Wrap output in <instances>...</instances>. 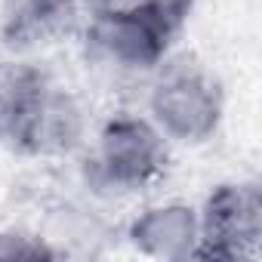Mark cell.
<instances>
[{
  "label": "cell",
  "instance_id": "6da1fadb",
  "mask_svg": "<svg viewBox=\"0 0 262 262\" xmlns=\"http://www.w3.org/2000/svg\"><path fill=\"white\" fill-rule=\"evenodd\" d=\"M191 0H136L83 22V59L108 83H145L185 31Z\"/></svg>",
  "mask_w": 262,
  "mask_h": 262
},
{
  "label": "cell",
  "instance_id": "7a4b0ae2",
  "mask_svg": "<svg viewBox=\"0 0 262 262\" xmlns=\"http://www.w3.org/2000/svg\"><path fill=\"white\" fill-rule=\"evenodd\" d=\"M0 142L50 161L83 151L93 129L83 99L37 68H19L0 80Z\"/></svg>",
  "mask_w": 262,
  "mask_h": 262
},
{
  "label": "cell",
  "instance_id": "3957f363",
  "mask_svg": "<svg viewBox=\"0 0 262 262\" xmlns=\"http://www.w3.org/2000/svg\"><path fill=\"white\" fill-rule=\"evenodd\" d=\"M170 148L148 114H114L83 148L80 182L96 204H120L148 191L167 173Z\"/></svg>",
  "mask_w": 262,
  "mask_h": 262
},
{
  "label": "cell",
  "instance_id": "277c9868",
  "mask_svg": "<svg viewBox=\"0 0 262 262\" xmlns=\"http://www.w3.org/2000/svg\"><path fill=\"white\" fill-rule=\"evenodd\" d=\"M145 114L173 148L207 145L225 120L222 80L191 53H170L145 80Z\"/></svg>",
  "mask_w": 262,
  "mask_h": 262
},
{
  "label": "cell",
  "instance_id": "5b68a950",
  "mask_svg": "<svg viewBox=\"0 0 262 262\" xmlns=\"http://www.w3.org/2000/svg\"><path fill=\"white\" fill-rule=\"evenodd\" d=\"M201 216V259H247L256 256L262 237V194L253 179L219 182Z\"/></svg>",
  "mask_w": 262,
  "mask_h": 262
},
{
  "label": "cell",
  "instance_id": "8992f818",
  "mask_svg": "<svg viewBox=\"0 0 262 262\" xmlns=\"http://www.w3.org/2000/svg\"><path fill=\"white\" fill-rule=\"evenodd\" d=\"M126 237L136 253L164 262H182L201 256V216L185 201L148 204L126 225Z\"/></svg>",
  "mask_w": 262,
  "mask_h": 262
},
{
  "label": "cell",
  "instance_id": "52a82bcc",
  "mask_svg": "<svg viewBox=\"0 0 262 262\" xmlns=\"http://www.w3.org/2000/svg\"><path fill=\"white\" fill-rule=\"evenodd\" d=\"M80 19L86 22L83 0H19L10 16V37L13 43L43 47L71 34Z\"/></svg>",
  "mask_w": 262,
  "mask_h": 262
},
{
  "label": "cell",
  "instance_id": "ba28073f",
  "mask_svg": "<svg viewBox=\"0 0 262 262\" xmlns=\"http://www.w3.org/2000/svg\"><path fill=\"white\" fill-rule=\"evenodd\" d=\"M43 244L50 247L53 256L59 253H93V247L108 237V225L93 207L80 204H62L53 210L43 228H37Z\"/></svg>",
  "mask_w": 262,
  "mask_h": 262
},
{
  "label": "cell",
  "instance_id": "9c48e42d",
  "mask_svg": "<svg viewBox=\"0 0 262 262\" xmlns=\"http://www.w3.org/2000/svg\"><path fill=\"white\" fill-rule=\"evenodd\" d=\"M0 256L13 259V256H53V253L37 231L7 228V231H0Z\"/></svg>",
  "mask_w": 262,
  "mask_h": 262
},
{
  "label": "cell",
  "instance_id": "30bf717a",
  "mask_svg": "<svg viewBox=\"0 0 262 262\" xmlns=\"http://www.w3.org/2000/svg\"><path fill=\"white\" fill-rule=\"evenodd\" d=\"M129 4H136V0H83V10H86V19H90V16L120 10V7H129Z\"/></svg>",
  "mask_w": 262,
  "mask_h": 262
}]
</instances>
